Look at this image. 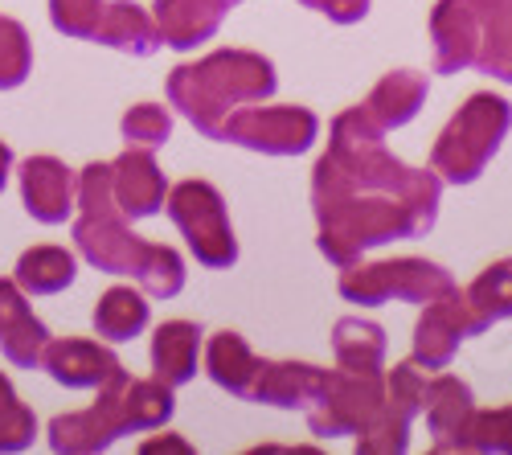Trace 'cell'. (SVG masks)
<instances>
[{
    "mask_svg": "<svg viewBox=\"0 0 512 455\" xmlns=\"http://www.w3.org/2000/svg\"><path fill=\"white\" fill-rule=\"evenodd\" d=\"M275 91V66L250 50H218L197 66H177L168 74V99L197 132L222 140L230 111L263 103Z\"/></svg>",
    "mask_w": 512,
    "mask_h": 455,
    "instance_id": "1",
    "label": "cell"
},
{
    "mask_svg": "<svg viewBox=\"0 0 512 455\" xmlns=\"http://www.w3.org/2000/svg\"><path fill=\"white\" fill-rule=\"evenodd\" d=\"M168 218L189 238L197 263L205 267H230L238 259V242L226 218V201L209 181H181L168 193Z\"/></svg>",
    "mask_w": 512,
    "mask_h": 455,
    "instance_id": "2",
    "label": "cell"
},
{
    "mask_svg": "<svg viewBox=\"0 0 512 455\" xmlns=\"http://www.w3.org/2000/svg\"><path fill=\"white\" fill-rule=\"evenodd\" d=\"M386 398H381L377 374H357V369H340V374H320V386L308 402V423L316 435H349L369 427Z\"/></svg>",
    "mask_w": 512,
    "mask_h": 455,
    "instance_id": "3",
    "label": "cell"
},
{
    "mask_svg": "<svg viewBox=\"0 0 512 455\" xmlns=\"http://www.w3.org/2000/svg\"><path fill=\"white\" fill-rule=\"evenodd\" d=\"M132 431V415H127V374H115L99 386V402L91 410H74V415H58L50 423V447L66 455H91L111 447L119 435Z\"/></svg>",
    "mask_w": 512,
    "mask_h": 455,
    "instance_id": "4",
    "label": "cell"
},
{
    "mask_svg": "<svg viewBox=\"0 0 512 455\" xmlns=\"http://www.w3.org/2000/svg\"><path fill=\"white\" fill-rule=\"evenodd\" d=\"M316 115L304 107H238L230 111L222 140H234L242 148L267 152V156H295L312 148L316 140Z\"/></svg>",
    "mask_w": 512,
    "mask_h": 455,
    "instance_id": "5",
    "label": "cell"
},
{
    "mask_svg": "<svg viewBox=\"0 0 512 455\" xmlns=\"http://www.w3.org/2000/svg\"><path fill=\"white\" fill-rule=\"evenodd\" d=\"M451 279L431 267V263H377V267H361V271H345L340 275V296L353 304H381L390 296L402 300H431L435 292H447Z\"/></svg>",
    "mask_w": 512,
    "mask_h": 455,
    "instance_id": "6",
    "label": "cell"
},
{
    "mask_svg": "<svg viewBox=\"0 0 512 455\" xmlns=\"http://www.w3.org/2000/svg\"><path fill=\"white\" fill-rule=\"evenodd\" d=\"M74 242L78 251L87 255V263H95L107 275H140L152 242H144L140 234H132L123 226V214H78L74 218Z\"/></svg>",
    "mask_w": 512,
    "mask_h": 455,
    "instance_id": "7",
    "label": "cell"
},
{
    "mask_svg": "<svg viewBox=\"0 0 512 455\" xmlns=\"http://www.w3.org/2000/svg\"><path fill=\"white\" fill-rule=\"evenodd\" d=\"M504 115V103L496 99H472V107H467L451 128L443 136V144L435 148V164L455 177V181H467V177H476L480 169V160L496 148V132L504 128V123H496L492 128V119Z\"/></svg>",
    "mask_w": 512,
    "mask_h": 455,
    "instance_id": "8",
    "label": "cell"
},
{
    "mask_svg": "<svg viewBox=\"0 0 512 455\" xmlns=\"http://www.w3.org/2000/svg\"><path fill=\"white\" fill-rule=\"evenodd\" d=\"M21 197L37 222L58 226L78 210V177L54 156H29L21 164Z\"/></svg>",
    "mask_w": 512,
    "mask_h": 455,
    "instance_id": "9",
    "label": "cell"
},
{
    "mask_svg": "<svg viewBox=\"0 0 512 455\" xmlns=\"http://www.w3.org/2000/svg\"><path fill=\"white\" fill-rule=\"evenodd\" d=\"M111 193L123 218H148L164 205V173L148 148L132 144L111 160Z\"/></svg>",
    "mask_w": 512,
    "mask_h": 455,
    "instance_id": "10",
    "label": "cell"
},
{
    "mask_svg": "<svg viewBox=\"0 0 512 455\" xmlns=\"http://www.w3.org/2000/svg\"><path fill=\"white\" fill-rule=\"evenodd\" d=\"M41 365L50 369V378L70 386V390H91V386H103L119 365V357L99 345V341H78V337H66V341H50L46 353H41Z\"/></svg>",
    "mask_w": 512,
    "mask_h": 455,
    "instance_id": "11",
    "label": "cell"
},
{
    "mask_svg": "<svg viewBox=\"0 0 512 455\" xmlns=\"http://www.w3.org/2000/svg\"><path fill=\"white\" fill-rule=\"evenodd\" d=\"M242 0H156V25L164 46L193 50L218 33L222 17Z\"/></svg>",
    "mask_w": 512,
    "mask_h": 455,
    "instance_id": "12",
    "label": "cell"
},
{
    "mask_svg": "<svg viewBox=\"0 0 512 455\" xmlns=\"http://www.w3.org/2000/svg\"><path fill=\"white\" fill-rule=\"evenodd\" d=\"M0 345H5V357L21 369L41 365V353L50 345V328L25 308L17 279H0Z\"/></svg>",
    "mask_w": 512,
    "mask_h": 455,
    "instance_id": "13",
    "label": "cell"
},
{
    "mask_svg": "<svg viewBox=\"0 0 512 455\" xmlns=\"http://www.w3.org/2000/svg\"><path fill=\"white\" fill-rule=\"evenodd\" d=\"M95 41H103L111 50H123V54H136V58H148L164 46L156 17H148L140 5H127V0H115V5L103 9Z\"/></svg>",
    "mask_w": 512,
    "mask_h": 455,
    "instance_id": "14",
    "label": "cell"
},
{
    "mask_svg": "<svg viewBox=\"0 0 512 455\" xmlns=\"http://www.w3.org/2000/svg\"><path fill=\"white\" fill-rule=\"evenodd\" d=\"M320 374L324 369L300 361H259V374H254L246 398L271 406H308L320 386Z\"/></svg>",
    "mask_w": 512,
    "mask_h": 455,
    "instance_id": "15",
    "label": "cell"
},
{
    "mask_svg": "<svg viewBox=\"0 0 512 455\" xmlns=\"http://www.w3.org/2000/svg\"><path fill=\"white\" fill-rule=\"evenodd\" d=\"M197 345H201V333L197 324L189 320H168L156 328V341H152V369L164 386H185L193 374H197Z\"/></svg>",
    "mask_w": 512,
    "mask_h": 455,
    "instance_id": "16",
    "label": "cell"
},
{
    "mask_svg": "<svg viewBox=\"0 0 512 455\" xmlns=\"http://www.w3.org/2000/svg\"><path fill=\"white\" fill-rule=\"evenodd\" d=\"M205 369H209V378L218 382L222 390L246 398L254 374H259V357L250 353V345L238 333H230V328H226V333H213V341L205 349Z\"/></svg>",
    "mask_w": 512,
    "mask_h": 455,
    "instance_id": "17",
    "label": "cell"
},
{
    "mask_svg": "<svg viewBox=\"0 0 512 455\" xmlns=\"http://www.w3.org/2000/svg\"><path fill=\"white\" fill-rule=\"evenodd\" d=\"M13 279L29 296H54L74 283V255L62 251V246H33V251H25L17 259Z\"/></svg>",
    "mask_w": 512,
    "mask_h": 455,
    "instance_id": "18",
    "label": "cell"
},
{
    "mask_svg": "<svg viewBox=\"0 0 512 455\" xmlns=\"http://www.w3.org/2000/svg\"><path fill=\"white\" fill-rule=\"evenodd\" d=\"M95 328L107 341H132L148 328V304L136 287H111L95 308Z\"/></svg>",
    "mask_w": 512,
    "mask_h": 455,
    "instance_id": "19",
    "label": "cell"
},
{
    "mask_svg": "<svg viewBox=\"0 0 512 455\" xmlns=\"http://www.w3.org/2000/svg\"><path fill=\"white\" fill-rule=\"evenodd\" d=\"M422 91H426L422 78H414V74H390V78L369 95L365 115L377 123V128H398V123H406V119L418 111Z\"/></svg>",
    "mask_w": 512,
    "mask_h": 455,
    "instance_id": "20",
    "label": "cell"
},
{
    "mask_svg": "<svg viewBox=\"0 0 512 455\" xmlns=\"http://www.w3.org/2000/svg\"><path fill=\"white\" fill-rule=\"evenodd\" d=\"M332 345H336L340 369H357V374H377L381 353H386L381 328L377 324H365V320H340Z\"/></svg>",
    "mask_w": 512,
    "mask_h": 455,
    "instance_id": "21",
    "label": "cell"
},
{
    "mask_svg": "<svg viewBox=\"0 0 512 455\" xmlns=\"http://www.w3.org/2000/svg\"><path fill=\"white\" fill-rule=\"evenodd\" d=\"M136 283L144 287L148 296H156V300L181 296V287H185V263H181V255L173 251V246H152L144 267H140V275H136Z\"/></svg>",
    "mask_w": 512,
    "mask_h": 455,
    "instance_id": "22",
    "label": "cell"
},
{
    "mask_svg": "<svg viewBox=\"0 0 512 455\" xmlns=\"http://www.w3.org/2000/svg\"><path fill=\"white\" fill-rule=\"evenodd\" d=\"M459 308H431L418 324V361L426 365H443L455 349L459 337Z\"/></svg>",
    "mask_w": 512,
    "mask_h": 455,
    "instance_id": "23",
    "label": "cell"
},
{
    "mask_svg": "<svg viewBox=\"0 0 512 455\" xmlns=\"http://www.w3.org/2000/svg\"><path fill=\"white\" fill-rule=\"evenodd\" d=\"M29 66H33V50L25 25L13 17H0V91L21 87Z\"/></svg>",
    "mask_w": 512,
    "mask_h": 455,
    "instance_id": "24",
    "label": "cell"
},
{
    "mask_svg": "<svg viewBox=\"0 0 512 455\" xmlns=\"http://www.w3.org/2000/svg\"><path fill=\"white\" fill-rule=\"evenodd\" d=\"M37 435V419L25 402H17L9 378L0 374V451H21Z\"/></svg>",
    "mask_w": 512,
    "mask_h": 455,
    "instance_id": "25",
    "label": "cell"
},
{
    "mask_svg": "<svg viewBox=\"0 0 512 455\" xmlns=\"http://www.w3.org/2000/svg\"><path fill=\"white\" fill-rule=\"evenodd\" d=\"M168 132H173V119H168L164 107L156 103H140L123 115V136L127 144H140V148H156L168 140Z\"/></svg>",
    "mask_w": 512,
    "mask_h": 455,
    "instance_id": "26",
    "label": "cell"
},
{
    "mask_svg": "<svg viewBox=\"0 0 512 455\" xmlns=\"http://www.w3.org/2000/svg\"><path fill=\"white\" fill-rule=\"evenodd\" d=\"M103 9H107L103 0H50L54 29L70 33V37H95Z\"/></svg>",
    "mask_w": 512,
    "mask_h": 455,
    "instance_id": "27",
    "label": "cell"
},
{
    "mask_svg": "<svg viewBox=\"0 0 512 455\" xmlns=\"http://www.w3.org/2000/svg\"><path fill=\"white\" fill-rule=\"evenodd\" d=\"M308 9H320V13H328L332 21H340V25H349V21H357V17H365V5L369 0H304Z\"/></svg>",
    "mask_w": 512,
    "mask_h": 455,
    "instance_id": "28",
    "label": "cell"
},
{
    "mask_svg": "<svg viewBox=\"0 0 512 455\" xmlns=\"http://www.w3.org/2000/svg\"><path fill=\"white\" fill-rule=\"evenodd\" d=\"M140 451L144 455H156V451H185L189 455V443H181V439H148Z\"/></svg>",
    "mask_w": 512,
    "mask_h": 455,
    "instance_id": "29",
    "label": "cell"
},
{
    "mask_svg": "<svg viewBox=\"0 0 512 455\" xmlns=\"http://www.w3.org/2000/svg\"><path fill=\"white\" fill-rule=\"evenodd\" d=\"M9 164H13V152L0 144V189H5V181H9Z\"/></svg>",
    "mask_w": 512,
    "mask_h": 455,
    "instance_id": "30",
    "label": "cell"
}]
</instances>
